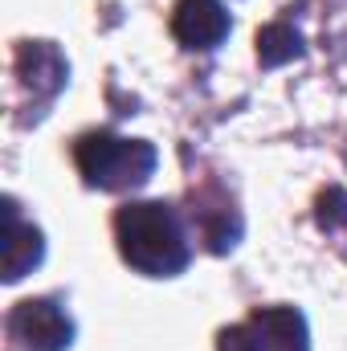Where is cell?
Returning <instances> with one entry per match:
<instances>
[{
    "label": "cell",
    "instance_id": "8",
    "mask_svg": "<svg viewBox=\"0 0 347 351\" xmlns=\"http://www.w3.org/2000/svg\"><path fill=\"white\" fill-rule=\"evenodd\" d=\"M45 262V237L33 221H25L21 204L4 196V282H21Z\"/></svg>",
    "mask_w": 347,
    "mask_h": 351
},
{
    "label": "cell",
    "instance_id": "3",
    "mask_svg": "<svg viewBox=\"0 0 347 351\" xmlns=\"http://www.w3.org/2000/svg\"><path fill=\"white\" fill-rule=\"evenodd\" d=\"M217 351H311L307 315L298 306H258L217 335Z\"/></svg>",
    "mask_w": 347,
    "mask_h": 351
},
{
    "label": "cell",
    "instance_id": "4",
    "mask_svg": "<svg viewBox=\"0 0 347 351\" xmlns=\"http://www.w3.org/2000/svg\"><path fill=\"white\" fill-rule=\"evenodd\" d=\"M74 319L62 298H21L4 315V348L8 351H66L74 343Z\"/></svg>",
    "mask_w": 347,
    "mask_h": 351
},
{
    "label": "cell",
    "instance_id": "1",
    "mask_svg": "<svg viewBox=\"0 0 347 351\" xmlns=\"http://www.w3.org/2000/svg\"><path fill=\"white\" fill-rule=\"evenodd\" d=\"M115 241L123 262L143 278H180L192 265L184 213L164 200H131L115 213Z\"/></svg>",
    "mask_w": 347,
    "mask_h": 351
},
{
    "label": "cell",
    "instance_id": "6",
    "mask_svg": "<svg viewBox=\"0 0 347 351\" xmlns=\"http://www.w3.org/2000/svg\"><path fill=\"white\" fill-rule=\"evenodd\" d=\"M188 204H192V208H188V225H192V233L204 241L208 254H229V250L241 241L246 221H241L233 196H229L217 180L192 188V192H188Z\"/></svg>",
    "mask_w": 347,
    "mask_h": 351
},
{
    "label": "cell",
    "instance_id": "2",
    "mask_svg": "<svg viewBox=\"0 0 347 351\" xmlns=\"http://www.w3.org/2000/svg\"><path fill=\"white\" fill-rule=\"evenodd\" d=\"M74 164H78L82 184L94 192H135L156 176L160 152L147 139H127L115 131H86L74 139Z\"/></svg>",
    "mask_w": 347,
    "mask_h": 351
},
{
    "label": "cell",
    "instance_id": "9",
    "mask_svg": "<svg viewBox=\"0 0 347 351\" xmlns=\"http://www.w3.org/2000/svg\"><path fill=\"white\" fill-rule=\"evenodd\" d=\"M298 53H302V37H298V29L290 21H274V25H265L258 33L261 66H282V62H290Z\"/></svg>",
    "mask_w": 347,
    "mask_h": 351
},
{
    "label": "cell",
    "instance_id": "7",
    "mask_svg": "<svg viewBox=\"0 0 347 351\" xmlns=\"http://www.w3.org/2000/svg\"><path fill=\"white\" fill-rule=\"evenodd\" d=\"M233 29V16L221 0H176L172 8V37L184 49H217Z\"/></svg>",
    "mask_w": 347,
    "mask_h": 351
},
{
    "label": "cell",
    "instance_id": "5",
    "mask_svg": "<svg viewBox=\"0 0 347 351\" xmlns=\"http://www.w3.org/2000/svg\"><path fill=\"white\" fill-rule=\"evenodd\" d=\"M12 78H16V90H21L25 106L33 110V123H37L70 82V62L53 41H16Z\"/></svg>",
    "mask_w": 347,
    "mask_h": 351
}]
</instances>
